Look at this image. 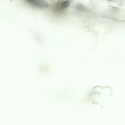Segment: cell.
I'll return each instance as SVG.
<instances>
[{"label": "cell", "mask_w": 125, "mask_h": 125, "mask_svg": "<svg viewBox=\"0 0 125 125\" xmlns=\"http://www.w3.org/2000/svg\"><path fill=\"white\" fill-rule=\"evenodd\" d=\"M108 0L109 1H111L112 0Z\"/></svg>", "instance_id": "obj_4"}, {"label": "cell", "mask_w": 125, "mask_h": 125, "mask_svg": "<svg viewBox=\"0 0 125 125\" xmlns=\"http://www.w3.org/2000/svg\"><path fill=\"white\" fill-rule=\"evenodd\" d=\"M76 8L79 11H83L84 10V7L82 5L80 4H79L76 6Z\"/></svg>", "instance_id": "obj_3"}, {"label": "cell", "mask_w": 125, "mask_h": 125, "mask_svg": "<svg viewBox=\"0 0 125 125\" xmlns=\"http://www.w3.org/2000/svg\"><path fill=\"white\" fill-rule=\"evenodd\" d=\"M31 4L41 8H46L49 6L48 3L44 0H26Z\"/></svg>", "instance_id": "obj_1"}, {"label": "cell", "mask_w": 125, "mask_h": 125, "mask_svg": "<svg viewBox=\"0 0 125 125\" xmlns=\"http://www.w3.org/2000/svg\"><path fill=\"white\" fill-rule=\"evenodd\" d=\"M70 4V1L67 0L63 2H61L59 8L62 10L68 8Z\"/></svg>", "instance_id": "obj_2"}]
</instances>
